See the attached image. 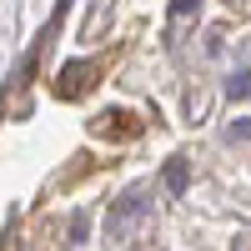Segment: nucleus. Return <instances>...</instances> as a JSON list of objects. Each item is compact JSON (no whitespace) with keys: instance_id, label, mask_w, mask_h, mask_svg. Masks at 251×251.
<instances>
[{"instance_id":"obj_1","label":"nucleus","mask_w":251,"mask_h":251,"mask_svg":"<svg viewBox=\"0 0 251 251\" xmlns=\"http://www.w3.org/2000/svg\"><path fill=\"white\" fill-rule=\"evenodd\" d=\"M141 211H146V191H141V186H131L126 196H116V201H111V231L121 236V231H126V226H131Z\"/></svg>"},{"instance_id":"obj_2","label":"nucleus","mask_w":251,"mask_h":251,"mask_svg":"<svg viewBox=\"0 0 251 251\" xmlns=\"http://www.w3.org/2000/svg\"><path fill=\"white\" fill-rule=\"evenodd\" d=\"M91 86H96V66L91 60H71V66L60 71V96H80Z\"/></svg>"},{"instance_id":"obj_3","label":"nucleus","mask_w":251,"mask_h":251,"mask_svg":"<svg viewBox=\"0 0 251 251\" xmlns=\"http://www.w3.org/2000/svg\"><path fill=\"white\" fill-rule=\"evenodd\" d=\"M96 131L100 136H136L141 126H136V116H126V111H106V116L96 121Z\"/></svg>"},{"instance_id":"obj_4","label":"nucleus","mask_w":251,"mask_h":251,"mask_svg":"<svg viewBox=\"0 0 251 251\" xmlns=\"http://www.w3.org/2000/svg\"><path fill=\"white\" fill-rule=\"evenodd\" d=\"M166 191H171V196H186V161H181V156L166 161Z\"/></svg>"},{"instance_id":"obj_5","label":"nucleus","mask_w":251,"mask_h":251,"mask_svg":"<svg viewBox=\"0 0 251 251\" xmlns=\"http://www.w3.org/2000/svg\"><path fill=\"white\" fill-rule=\"evenodd\" d=\"M226 96H236V100L246 96L251 100V71H231V75H226Z\"/></svg>"},{"instance_id":"obj_6","label":"nucleus","mask_w":251,"mask_h":251,"mask_svg":"<svg viewBox=\"0 0 251 251\" xmlns=\"http://www.w3.org/2000/svg\"><path fill=\"white\" fill-rule=\"evenodd\" d=\"M231 141H251V116H241V121H231V131H226Z\"/></svg>"},{"instance_id":"obj_7","label":"nucleus","mask_w":251,"mask_h":251,"mask_svg":"<svg viewBox=\"0 0 251 251\" xmlns=\"http://www.w3.org/2000/svg\"><path fill=\"white\" fill-rule=\"evenodd\" d=\"M196 5H201V0H171V15H191Z\"/></svg>"}]
</instances>
